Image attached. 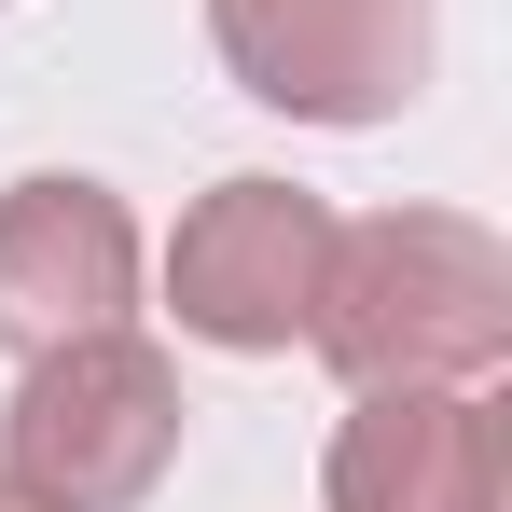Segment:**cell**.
Here are the masks:
<instances>
[{
  "label": "cell",
  "mask_w": 512,
  "mask_h": 512,
  "mask_svg": "<svg viewBox=\"0 0 512 512\" xmlns=\"http://www.w3.org/2000/svg\"><path fill=\"white\" fill-rule=\"evenodd\" d=\"M0 512H28V499H14V485H0Z\"/></svg>",
  "instance_id": "7"
},
{
  "label": "cell",
  "mask_w": 512,
  "mask_h": 512,
  "mask_svg": "<svg viewBox=\"0 0 512 512\" xmlns=\"http://www.w3.org/2000/svg\"><path fill=\"white\" fill-rule=\"evenodd\" d=\"M305 346L346 388H485L512 360V250L457 208H374L333 222Z\"/></svg>",
  "instance_id": "1"
},
{
  "label": "cell",
  "mask_w": 512,
  "mask_h": 512,
  "mask_svg": "<svg viewBox=\"0 0 512 512\" xmlns=\"http://www.w3.org/2000/svg\"><path fill=\"white\" fill-rule=\"evenodd\" d=\"M139 305V222H125V194L111 180H14L0 194V346L14 360H42V346L70 333H111Z\"/></svg>",
  "instance_id": "5"
},
{
  "label": "cell",
  "mask_w": 512,
  "mask_h": 512,
  "mask_svg": "<svg viewBox=\"0 0 512 512\" xmlns=\"http://www.w3.org/2000/svg\"><path fill=\"white\" fill-rule=\"evenodd\" d=\"M499 402L485 388H360V416L333 429V512H499Z\"/></svg>",
  "instance_id": "6"
},
{
  "label": "cell",
  "mask_w": 512,
  "mask_h": 512,
  "mask_svg": "<svg viewBox=\"0 0 512 512\" xmlns=\"http://www.w3.org/2000/svg\"><path fill=\"white\" fill-rule=\"evenodd\" d=\"M319 263H333V208L305 180H222L194 194L167 236V305L194 346H236V360H277L319 319Z\"/></svg>",
  "instance_id": "3"
},
{
  "label": "cell",
  "mask_w": 512,
  "mask_h": 512,
  "mask_svg": "<svg viewBox=\"0 0 512 512\" xmlns=\"http://www.w3.org/2000/svg\"><path fill=\"white\" fill-rule=\"evenodd\" d=\"M429 14L443 0H208V42L291 125H388L429 84Z\"/></svg>",
  "instance_id": "4"
},
{
  "label": "cell",
  "mask_w": 512,
  "mask_h": 512,
  "mask_svg": "<svg viewBox=\"0 0 512 512\" xmlns=\"http://www.w3.org/2000/svg\"><path fill=\"white\" fill-rule=\"evenodd\" d=\"M180 457V360L153 333H70L0 402V485L28 512H139Z\"/></svg>",
  "instance_id": "2"
}]
</instances>
